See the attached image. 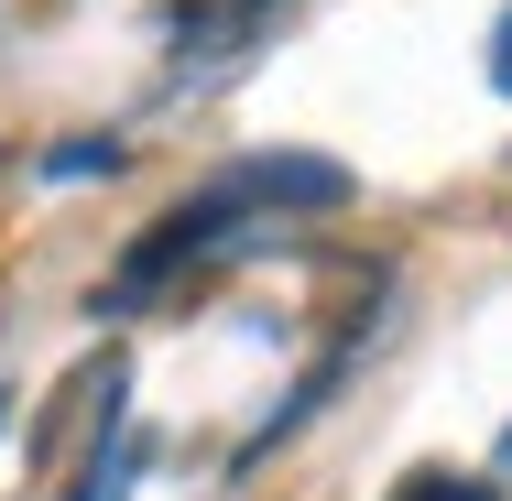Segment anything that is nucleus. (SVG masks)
Masks as SVG:
<instances>
[{"label":"nucleus","mask_w":512,"mask_h":501,"mask_svg":"<svg viewBox=\"0 0 512 501\" xmlns=\"http://www.w3.org/2000/svg\"><path fill=\"white\" fill-rule=\"evenodd\" d=\"M207 197L229 207V218H240V207H338V197H349V175L316 164V153H251V164H229Z\"/></svg>","instance_id":"nucleus-1"},{"label":"nucleus","mask_w":512,"mask_h":501,"mask_svg":"<svg viewBox=\"0 0 512 501\" xmlns=\"http://www.w3.org/2000/svg\"><path fill=\"white\" fill-rule=\"evenodd\" d=\"M491 88L512 99V11H502V33H491Z\"/></svg>","instance_id":"nucleus-2"},{"label":"nucleus","mask_w":512,"mask_h":501,"mask_svg":"<svg viewBox=\"0 0 512 501\" xmlns=\"http://www.w3.org/2000/svg\"><path fill=\"white\" fill-rule=\"evenodd\" d=\"M502 469H512V436H502Z\"/></svg>","instance_id":"nucleus-3"}]
</instances>
